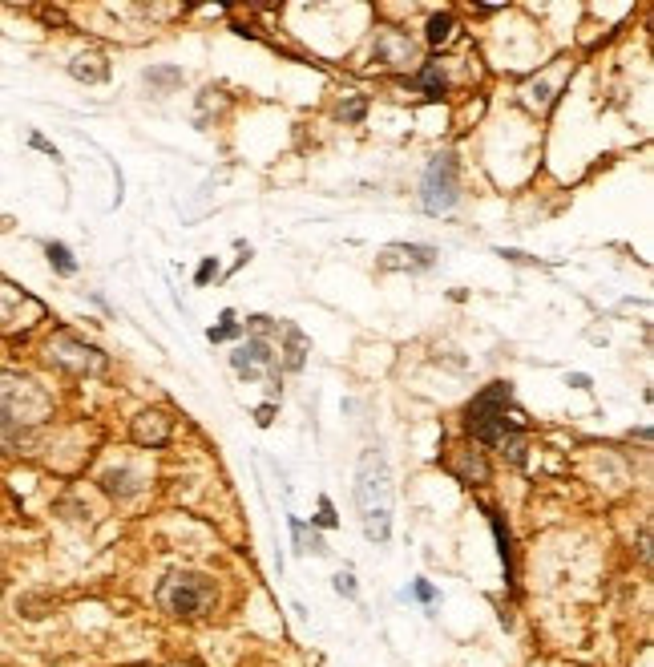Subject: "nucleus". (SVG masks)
Masks as SVG:
<instances>
[{
  "label": "nucleus",
  "mask_w": 654,
  "mask_h": 667,
  "mask_svg": "<svg viewBox=\"0 0 654 667\" xmlns=\"http://www.w3.org/2000/svg\"><path fill=\"white\" fill-rule=\"evenodd\" d=\"M356 506H360V526H364L368 542L384 546L392 538V473H388V461H384L380 449L360 453Z\"/></svg>",
  "instance_id": "nucleus-1"
},
{
  "label": "nucleus",
  "mask_w": 654,
  "mask_h": 667,
  "mask_svg": "<svg viewBox=\"0 0 654 667\" xmlns=\"http://www.w3.org/2000/svg\"><path fill=\"white\" fill-rule=\"evenodd\" d=\"M513 389L509 385H489L473 405H469V433L477 441L509 449L513 461H521V417L509 409Z\"/></svg>",
  "instance_id": "nucleus-2"
},
{
  "label": "nucleus",
  "mask_w": 654,
  "mask_h": 667,
  "mask_svg": "<svg viewBox=\"0 0 654 667\" xmlns=\"http://www.w3.org/2000/svg\"><path fill=\"white\" fill-rule=\"evenodd\" d=\"M214 603V583L194 570H174L158 583V607L170 615H202Z\"/></svg>",
  "instance_id": "nucleus-3"
},
{
  "label": "nucleus",
  "mask_w": 654,
  "mask_h": 667,
  "mask_svg": "<svg viewBox=\"0 0 654 667\" xmlns=\"http://www.w3.org/2000/svg\"><path fill=\"white\" fill-rule=\"evenodd\" d=\"M461 199V182H457V158L453 154H436L420 178V203L428 215H449Z\"/></svg>",
  "instance_id": "nucleus-4"
},
{
  "label": "nucleus",
  "mask_w": 654,
  "mask_h": 667,
  "mask_svg": "<svg viewBox=\"0 0 654 667\" xmlns=\"http://www.w3.org/2000/svg\"><path fill=\"white\" fill-rule=\"evenodd\" d=\"M49 401L45 393L33 389V380H17V376H0V429H21L37 417H45Z\"/></svg>",
  "instance_id": "nucleus-5"
},
{
  "label": "nucleus",
  "mask_w": 654,
  "mask_h": 667,
  "mask_svg": "<svg viewBox=\"0 0 654 667\" xmlns=\"http://www.w3.org/2000/svg\"><path fill=\"white\" fill-rule=\"evenodd\" d=\"M49 352H53V360H57L61 368H69V372H101V368H105V356H101L93 344H81V340L69 336V332L57 336Z\"/></svg>",
  "instance_id": "nucleus-6"
},
{
  "label": "nucleus",
  "mask_w": 654,
  "mask_h": 667,
  "mask_svg": "<svg viewBox=\"0 0 654 667\" xmlns=\"http://www.w3.org/2000/svg\"><path fill=\"white\" fill-rule=\"evenodd\" d=\"M436 263V247H424V243H392L384 255H380V267L384 271H428Z\"/></svg>",
  "instance_id": "nucleus-7"
},
{
  "label": "nucleus",
  "mask_w": 654,
  "mask_h": 667,
  "mask_svg": "<svg viewBox=\"0 0 654 667\" xmlns=\"http://www.w3.org/2000/svg\"><path fill=\"white\" fill-rule=\"evenodd\" d=\"M231 364L251 380V376L275 372V352H271V344H267L263 336H251L247 344H239V348L231 352Z\"/></svg>",
  "instance_id": "nucleus-8"
},
{
  "label": "nucleus",
  "mask_w": 654,
  "mask_h": 667,
  "mask_svg": "<svg viewBox=\"0 0 654 667\" xmlns=\"http://www.w3.org/2000/svg\"><path fill=\"white\" fill-rule=\"evenodd\" d=\"M134 437H138L142 445H162V441L170 437V417H162V413H142V417L134 421Z\"/></svg>",
  "instance_id": "nucleus-9"
},
{
  "label": "nucleus",
  "mask_w": 654,
  "mask_h": 667,
  "mask_svg": "<svg viewBox=\"0 0 654 667\" xmlns=\"http://www.w3.org/2000/svg\"><path fill=\"white\" fill-rule=\"evenodd\" d=\"M372 53H376L380 61H388V65H400V61L412 57V41H404V37H396V33H380Z\"/></svg>",
  "instance_id": "nucleus-10"
},
{
  "label": "nucleus",
  "mask_w": 654,
  "mask_h": 667,
  "mask_svg": "<svg viewBox=\"0 0 654 667\" xmlns=\"http://www.w3.org/2000/svg\"><path fill=\"white\" fill-rule=\"evenodd\" d=\"M453 33H457V21H453L449 13H441V17H432V21H428V41H432V45L453 41Z\"/></svg>",
  "instance_id": "nucleus-11"
},
{
  "label": "nucleus",
  "mask_w": 654,
  "mask_h": 667,
  "mask_svg": "<svg viewBox=\"0 0 654 667\" xmlns=\"http://www.w3.org/2000/svg\"><path fill=\"white\" fill-rule=\"evenodd\" d=\"M420 85L428 89V98H441V93H445V73H441V65L428 61V65L420 69Z\"/></svg>",
  "instance_id": "nucleus-12"
},
{
  "label": "nucleus",
  "mask_w": 654,
  "mask_h": 667,
  "mask_svg": "<svg viewBox=\"0 0 654 667\" xmlns=\"http://www.w3.org/2000/svg\"><path fill=\"white\" fill-rule=\"evenodd\" d=\"M45 251H49V263H53L61 275H73V271H77V263H73V255H69V247H65V243H49Z\"/></svg>",
  "instance_id": "nucleus-13"
},
{
  "label": "nucleus",
  "mask_w": 654,
  "mask_h": 667,
  "mask_svg": "<svg viewBox=\"0 0 654 667\" xmlns=\"http://www.w3.org/2000/svg\"><path fill=\"white\" fill-rule=\"evenodd\" d=\"M69 73H73V77H81V81H105V77H109L105 61H101V65H81V61H73V65H69Z\"/></svg>",
  "instance_id": "nucleus-14"
},
{
  "label": "nucleus",
  "mask_w": 654,
  "mask_h": 667,
  "mask_svg": "<svg viewBox=\"0 0 654 667\" xmlns=\"http://www.w3.org/2000/svg\"><path fill=\"white\" fill-rule=\"evenodd\" d=\"M287 336H291V348H287V368H303V332L287 328Z\"/></svg>",
  "instance_id": "nucleus-15"
},
{
  "label": "nucleus",
  "mask_w": 654,
  "mask_h": 667,
  "mask_svg": "<svg viewBox=\"0 0 654 667\" xmlns=\"http://www.w3.org/2000/svg\"><path fill=\"white\" fill-rule=\"evenodd\" d=\"M239 332V324H235V312H223V324H218V328H210L206 336L218 344V340H227V336H235Z\"/></svg>",
  "instance_id": "nucleus-16"
},
{
  "label": "nucleus",
  "mask_w": 654,
  "mask_h": 667,
  "mask_svg": "<svg viewBox=\"0 0 654 667\" xmlns=\"http://www.w3.org/2000/svg\"><path fill=\"white\" fill-rule=\"evenodd\" d=\"M336 591L348 595V599H356V579L352 575H336Z\"/></svg>",
  "instance_id": "nucleus-17"
},
{
  "label": "nucleus",
  "mask_w": 654,
  "mask_h": 667,
  "mask_svg": "<svg viewBox=\"0 0 654 667\" xmlns=\"http://www.w3.org/2000/svg\"><path fill=\"white\" fill-rule=\"evenodd\" d=\"M319 526H336V514H332V502H319Z\"/></svg>",
  "instance_id": "nucleus-18"
},
{
  "label": "nucleus",
  "mask_w": 654,
  "mask_h": 667,
  "mask_svg": "<svg viewBox=\"0 0 654 667\" xmlns=\"http://www.w3.org/2000/svg\"><path fill=\"white\" fill-rule=\"evenodd\" d=\"M295 530L303 534V526H299V522H295ZM311 550H315V554H323V546H319V538H315V534H311ZM299 554H307V538H299Z\"/></svg>",
  "instance_id": "nucleus-19"
},
{
  "label": "nucleus",
  "mask_w": 654,
  "mask_h": 667,
  "mask_svg": "<svg viewBox=\"0 0 654 667\" xmlns=\"http://www.w3.org/2000/svg\"><path fill=\"white\" fill-rule=\"evenodd\" d=\"M412 595H416L420 603H432V595H436V591H432L428 583H412Z\"/></svg>",
  "instance_id": "nucleus-20"
},
{
  "label": "nucleus",
  "mask_w": 654,
  "mask_h": 667,
  "mask_svg": "<svg viewBox=\"0 0 654 667\" xmlns=\"http://www.w3.org/2000/svg\"><path fill=\"white\" fill-rule=\"evenodd\" d=\"M214 271H218V263H214V259H206V263L198 267V283H206V279H210Z\"/></svg>",
  "instance_id": "nucleus-21"
},
{
  "label": "nucleus",
  "mask_w": 654,
  "mask_h": 667,
  "mask_svg": "<svg viewBox=\"0 0 654 667\" xmlns=\"http://www.w3.org/2000/svg\"><path fill=\"white\" fill-rule=\"evenodd\" d=\"M340 114H344V118H352V122H356V118H360V114H364V102H352V106H348V110H340Z\"/></svg>",
  "instance_id": "nucleus-22"
}]
</instances>
